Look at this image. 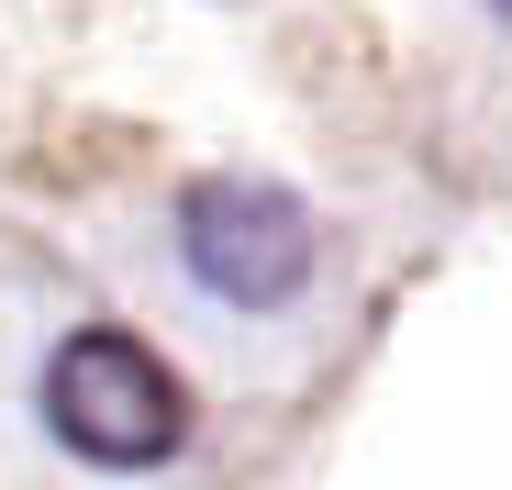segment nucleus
<instances>
[{
  "mask_svg": "<svg viewBox=\"0 0 512 490\" xmlns=\"http://www.w3.org/2000/svg\"><path fill=\"white\" fill-rule=\"evenodd\" d=\"M34 401H45L56 446H67L78 468H112V479L167 468V457L190 446V390H179V368H167L145 335H123V323H78V335H56Z\"/></svg>",
  "mask_w": 512,
  "mask_h": 490,
  "instance_id": "obj_1",
  "label": "nucleus"
},
{
  "mask_svg": "<svg viewBox=\"0 0 512 490\" xmlns=\"http://www.w3.org/2000/svg\"><path fill=\"white\" fill-rule=\"evenodd\" d=\"M179 257L234 312H290L312 290V212L279 179H190L179 190Z\"/></svg>",
  "mask_w": 512,
  "mask_h": 490,
  "instance_id": "obj_2",
  "label": "nucleus"
}]
</instances>
